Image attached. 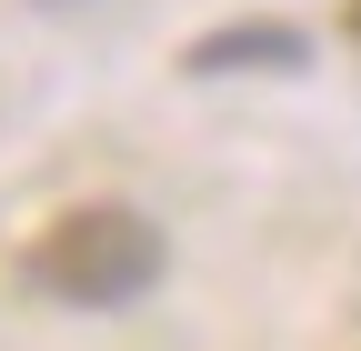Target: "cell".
<instances>
[{"instance_id": "obj_1", "label": "cell", "mask_w": 361, "mask_h": 351, "mask_svg": "<svg viewBox=\"0 0 361 351\" xmlns=\"http://www.w3.org/2000/svg\"><path fill=\"white\" fill-rule=\"evenodd\" d=\"M30 281L51 301H71V312H121V301H141L161 281V231L130 201H80L30 241Z\"/></svg>"}, {"instance_id": "obj_2", "label": "cell", "mask_w": 361, "mask_h": 351, "mask_svg": "<svg viewBox=\"0 0 361 351\" xmlns=\"http://www.w3.org/2000/svg\"><path fill=\"white\" fill-rule=\"evenodd\" d=\"M251 61H301V30H281V20H251V30H211L201 51H191V70H251Z\"/></svg>"}]
</instances>
